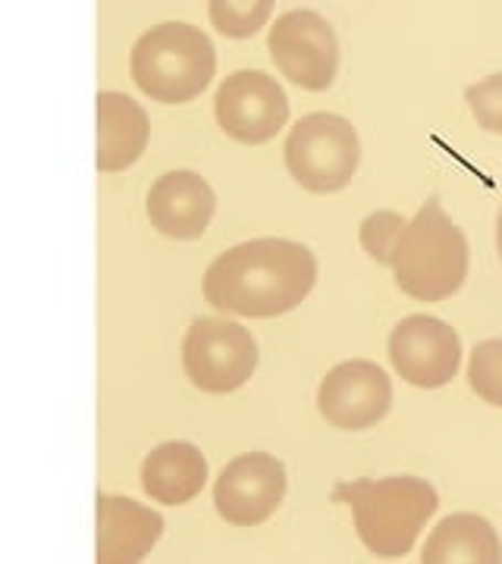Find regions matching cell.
Here are the masks:
<instances>
[{
	"label": "cell",
	"instance_id": "cell-1",
	"mask_svg": "<svg viewBox=\"0 0 502 564\" xmlns=\"http://www.w3.org/2000/svg\"><path fill=\"white\" fill-rule=\"evenodd\" d=\"M318 282V258L311 248L286 239L242 242L204 273V299L223 314L280 317L299 307Z\"/></svg>",
	"mask_w": 502,
	"mask_h": 564
},
{
	"label": "cell",
	"instance_id": "cell-2",
	"mask_svg": "<svg viewBox=\"0 0 502 564\" xmlns=\"http://www.w3.org/2000/svg\"><path fill=\"white\" fill-rule=\"evenodd\" d=\"M333 502L352 508L355 533L377 558H402L412 552L424 524L440 508L434 484L421 477L352 480L333 486Z\"/></svg>",
	"mask_w": 502,
	"mask_h": 564
},
{
	"label": "cell",
	"instance_id": "cell-3",
	"mask_svg": "<svg viewBox=\"0 0 502 564\" xmlns=\"http://www.w3.org/2000/svg\"><path fill=\"white\" fill-rule=\"evenodd\" d=\"M468 239L446 217L440 198H427L418 217L405 226L389 267L405 295L418 302H442L462 289L468 276Z\"/></svg>",
	"mask_w": 502,
	"mask_h": 564
},
{
	"label": "cell",
	"instance_id": "cell-4",
	"mask_svg": "<svg viewBox=\"0 0 502 564\" xmlns=\"http://www.w3.org/2000/svg\"><path fill=\"white\" fill-rule=\"evenodd\" d=\"M217 73L211 39L189 22H161L132 47V82L151 101L189 104Z\"/></svg>",
	"mask_w": 502,
	"mask_h": 564
},
{
	"label": "cell",
	"instance_id": "cell-5",
	"mask_svg": "<svg viewBox=\"0 0 502 564\" xmlns=\"http://www.w3.org/2000/svg\"><path fill=\"white\" fill-rule=\"evenodd\" d=\"M362 163L355 126L337 113H311L286 139V166L301 188L330 195L345 188Z\"/></svg>",
	"mask_w": 502,
	"mask_h": 564
},
{
	"label": "cell",
	"instance_id": "cell-6",
	"mask_svg": "<svg viewBox=\"0 0 502 564\" xmlns=\"http://www.w3.org/2000/svg\"><path fill=\"white\" fill-rule=\"evenodd\" d=\"M182 367L201 392H236L258 367V345L242 323L201 317L185 333Z\"/></svg>",
	"mask_w": 502,
	"mask_h": 564
},
{
	"label": "cell",
	"instance_id": "cell-7",
	"mask_svg": "<svg viewBox=\"0 0 502 564\" xmlns=\"http://www.w3.org/2000/svg\"><path fill=\"white\" fill-rule=\"evenodd\" d=\"M270 61L305 91H327L340 73V41L314 10H289L270 29Z\"/></svg>",
	"mask_w": 502,
	"mask_h": 564
},
{
	"label": "cell",
	"instance_id": "cell-8",
	"mask_svg": "<svg viewBox=\"0 0 502 564\" xmlns=\"http://www.w3.org/2000/svg\"><path fill=\"white\" fill-rule=\"evenodd\" d=\"M214 113L229 139L242 144H264L277 139V132L289 120V101L280 82L258 69H242L221 82Z\"/></svg>",
	"mask_w": 502,
	"mask_h": 564
},
{
	"label": "cell",
	"instance_id": "cell-9",
	"mask_svg": "<svg viewBox=\"0 0 502 564\" xmlns=\"http://www.w3.org/2000/svg\"><path fill=\"white\" fill-rule=\"evenodd\" d=\"M389 361L405 383L418 389H440L452 383L462 364V339L449 323L415 314L393 329Z\"/></svg>",
	"mask_w": 502,
	"mask_h": 564
},
{
	"label": "cell",
	"instance_id": "cell-10",
	"mask_svg": "<svg viewBox=\"0 0 502 564\" xmlns=\"http://www.w3.org/2000/svg\"><path fill=\"white\" fill-rule=\"evenodd\" d=\"M286 499V467L267 452H248L226 464L214 484V505L226 524L270 521Z\"/></svg>",
	"mask_w": 502,
	"mask_h": 564
},
{
	"label": "cell",
	"instance_id": "cell-11",
	"mask_svg": "<svg viewBox=\"0 0 502 564\" xmlns=\"http://www.w3.org/2000/svg\"><path fill=\"white\" fill-rule=\"evenodd\" d=\"M389 404L393 383L381 364L374 361H342L323 377L318 392L323 421L349 433L377 426L389 414Z\"/></svg>",
	"mask_w": 502,
	"mask_h": 564
},
{
	"label": "cell",
	"instance_id": "cell-12",
	"mask_svg": "<svg viewBox=\"0 0 502 564\" xmlns=\"http://www.w3.org/2000/svg\"><path fill=\"white\" fill-rule=\"evenodd\" d=\"M214 210H217L214 188L192 170L163 173L148 192V220L167 239H180V242L201 239L214 220Z\"/></svg>",
	"mask_w": 502,
	"mask_h": 564
},
{
	"label": "cell",
	"instance_id": "cell-13",
	"mask_svg": "<svg viewBox=\"0 0 502 564\" xmlns=\"http://www.w3.org/2000/svg\"><path fill=\"white\" fill-rule=\"evenodd\" d=\"M163 533V518L126 496H98V564L141 562Z\"/></svg>",
	"mask_w": 502,
	"mask_h": 564
},
{
	"label": "cell",
	"instance_id": "cell-14",
	"mask_svg": "<svg viewBox=\"0 0 502 564\" xmlns=\"http://www.w3.org/2000/svg\"><path fill=\"white\" fill-rule=\"evenodd\" d=\"M151 139L145 107L120 91L98 95V170L120 173L139 161Z\"/></svg>",
	"mask_w": 502,
	"mask_h": 564
},
{
	"label": "cell",
	"instance_id": "cell-15",
	"mask_svg": "<svg viewBox=\"0 0 502 564\" xmlns=\"http://www.w3.org/2000/svg\"><path fill=\"white\" fill-rule=\"evenodd\" d=\"M207 484V462L199 445L163 443L148 452L141 462V489L154 502L177 505L192 502Z\"/></svg>",
	"mask_w": 502,
	"mask_h": 564
},
{
	"label": "cell",
	"instance_id": "cell-16",
	"mask_svg": "<svg viewBox=\"0 0 502 564\" xmlns=\"http://www.w3.org/2000/svg\"><path fill=\"white\" fill-rule=\"evenodd\" d=\"M424 564H500L502 545L493 524L481 514H449L440 524L434 527V533L427 536L424 545Z\"/></svg>",
	"mask_w": 502,
	"mask_h": 564
},
{
	"label": "cell",
	"instance_id": "cell-17",
	"mask_svg": "<svg viewBox=\"0 0 502 564\" xmlns=\"http://www.w3.org/2000/svg\"><path fill=\"white\" fill-rule=\"evenodd\" d=\"M207 13L214 29L226 39H252L264 22L274 13V0H248V3H233V0H211Z\"/></svg>",
	"mask_w": 502,
	"mask_h": 564
},
{
	"label": "cell",
	"instance_id": "cell-18",
	"mask_svg": "<svg viewBox=\"0 0 502 564\" xmlns=\"http://www.w3.org/2000/svg\"><path fill=\"white\" fill-rule=\"evenodd\" d=\"M468 383L483 402L502 408V339L474 345L468 364Z\"/></svg>",
	"mask_w": 502,
	"mask_h": 564
},
{
	"label": "cell",
	"instance_id": "cell-19",
	"mask_svg": "<svg viewBox=\"0 0 502 564\" xmlns=\"http://www.w3.org/2000/svg\"><path fill=\"white\" fill-rule=\"evenodd\" d=\"M405 226H408V223L402 220L399 214H393V210H377V214L364 217V223L359 226L362 248L377 263H389L393 248H396L399 236L405 232Z\"/></svg>",
	"mask_w": 502,
	"mask_h": 564
},
{
	"label": "cell",
	"instance_id": "cell-20",
	"mask_svg": "<svg viewBox=\"0 0 502 564\" xmlns=\"http://www.w3.org/2000/svg\"><path fill=\"white\" fill-rule=\"evenodd\" d=\"M464 101H468L481 129L502 135V73H493L487 79L468 85Z\"/></svg>",
	"mask_w": 502,
	"mask_h": 564
},
{
	"label": "cell",
	"instance_id": "cell-21",
	"mask_svg": "<svg viewBox=\"0 0 502 564\" xmlns=\"http://www.w3.org/2000/svg\"><path fill=\"white\" fill-rule=\"evenodd\" d=\"M496 248H500V261H502V207H500V217H496Z\"/></svg>",
	"mask_w": 502,
	"mask_h": 564
}]
</instances>
